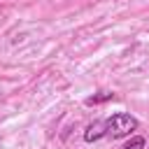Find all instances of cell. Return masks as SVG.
I'll return each mask as SVG.
<instances>
[{"instance_id":"1","label":"cell","mask_w":149,"mask_h":149,"mask_svg":"<svg viewBox=\"0 0 149 149\" xmlns=\"http://www.w3.org/2000/svg\"><path fill=\"white\" fill-rule=\"evenodd\" d=\"M102 126H105V137H112V140H121L126 135H130L133 130H137L140 121L128 114V112H116L107 119H102Z\"/></svg>"},{"instance_id":"2","label":"cell","mask_w":149,"mask_h":149,"mask_svg":"<svg viewBox=\"0 0 149 149\" xmlns=\"http://www.w3.org/2000/svg\"><path fill=\"white\" fill-rule=\"evenodd\" d=\"M100 137H105V126H102V121H95V123H91V126L84 130V140H86V142H98Z\"/></svg>"},{"instance_id":"3","label":"cell","mask_w":149,"mask_h":149,"mask_svg":"<svg viewBox=\"0 0 149 149\" xmlns=\"http://www.w3.org/2000/svg\"><path fill=\"white\" fill-rule=\"evenodd\" d=\"M144 147H147V140H144L142 135H133L121 149H144Z\"/></svg>"},{"instance_id":"4","label":"cell","mask_w":149,"mask_h":149,"mask_svg":"<svg viewBox=\"0 0 149 149\" xmlns=\"http://www.w3.org/2000/svg\"><path fill=\"white\" fill-rule=\"evenodd\" d=\"M107 100H114V93H100V95H91V98H86V105H100V102H107Z\"/></svg>"}]
</instances>
